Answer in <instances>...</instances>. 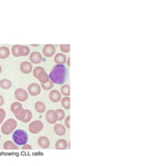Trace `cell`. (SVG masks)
<instances>
[{"label":"cell","mask_w":148,"mask_h":166,"mask_svg":"<svg viewBox=\"0 0 148 166\" xmlns=\"http://www.w3.org/2000/svg\"><path fill=\"white\" fill-rule=\"evenodd\" d=\"M49 79L56 84L61 85L68 79V68L65 65H56L50 72Z\"/></svg>","instance_id":"obj_1"},{"label":"cell","mask_w":148,"mask_h":166,"mask_svg":"<svg viewBox=\"0 0 148 166\" xmlns=\"http://www.w3.org/2000/svg\"><path fill=\"white\" fill-rule=\"evenodd\" d=\"M13 140L17 145L20 146H23L25 144H27L28 142V135L27 133L22 130V129H18L13 133Z\"/></svg>","instance_id":"obj_2"},{"label":"cell","mask_w":148,"mask_h":166,"mask_svg":"<svg viewBox=\"0 0 148 166\" xmlns=\"http://www.w3.org/2000/svg\"><path fill=\"white\" fill-rule=\"evenodd\" d=\"M16 118L21 120V122L23 123H28L30 122V120L32 119L33 117V114L30 110H27V109H23L22 107L20 108L18 110H17L15 113H14Z\"/></svg>","instance_id":"obj_3"},{"label":"cell","mask_w":148,"mask_h":166,"mask_svg":"<svg viewBox=\"0 0 148 166\" xmlns=\"http://www.w3.org/2000/svg\"><path fill=\"white\" fill-rule=\"evenodd\" d=\"M33 76H34V77H36L37 80H39L41 83H45V82H47L48 80H50L49 76L47 75V73L44 71V69L42 66H37V67L34 68Z\"/></svg>","instance_id":"obj_4"},{"label":"cell","mask_w":148,"mask_h":166,"mask_svg":"<svg viewBox=\"0 0 148 166\" xmlns=\"http://www.w3.org/2000/svg\"><path fill=\"white\" fill-rule=\"evenodd\" d=\"M17 128V121L15 119H8L7 120L3 125H2V128H1V130H2V133L5 134V135H9V134H11L15 128Z\"/></svg>","instance_id":"obj_5"},{"label":"cell","mask_w":148,"mask_h":166,"mask_svg":"<svg viewBox=\"0 0 148 166\" xmlns=\"http://www.w3.org/2000/svg\"><path fill=\"white\" fill-rule=\"evenodd\" d=\"M43 128H44V124L39 120L32 122L29 125V130L32 134H38L43 130Z\"/></svg>","instance_id":"obj_6"},{"label":"cell","mask_w":148,"mask_h":166,"mask_svg":"<svg viewBox=\"0 0 148 166\" xmlns=\"http://www.w3.org/2000/svg\"><path fill=\"white\" fill-rule=\"evenodd\" d=\"M15 98L18 102H26L28 100V93L23 89H18L15 91Z\"/></svg>","instance_id":"obj_7"},{"label":"cell","mask_w":148,"mask_h":166,"mask_svg":"<svg viewBox=\"0 0 148 166\" xmlns=\"http://www.w3.org/2000/svg\"><path fill=\"white\" fill-rule=\"evenodd\" d=\"M45 119L49 124H55L58 121V116L57 113L54 110H48L45 114Z\"/></svg>","instance_id":"obj_8"},{"label":"cell","mask_w":148,"mask_h":166,"mask_svg":"<svg viewBox=\"0 0 148 166\" xmlns=\"http://www.w3.org/2000/svg\"><path fill=\"white\" fill-rule=\"evenodd\" d=\"M28 92H29L30 95H32V96L38 95L41 92V87L36 83H32L29 85V87H28Z\"/></svg>","instance_id":"obj_9"},{"label":"cell","mask_w":148,"mask_h":166,"mask_svg":"<svg viewBox=\"0 0 148 166\" xmlns=\"http://www.w3.org/2000/svg\"><path fill=\"white\" fill-rule=\"evenodd\" d=\"M56 53V48L52 44H46L43 48V54L46 57H51L55 55Z\"/></svg>","instance_id":"obj_10"},{"label":"cell","mask_w":148,"mask_h":166,"mask_svg":"<svg viewBox=\"0 0 148 166\" xmlns=\"http://www.w3.org/2000/svg\"><path fill=\"white\" fill-rule=\"evenodd\" d=\"M30 61L33 64H39L43 61V56L38 52H33L30 55Z\"/></svg>","instance_id":"obj_11"},{"label":"cell","mask_w":148,"mask_h":166,"mask_svg":"<svg viewBox=\"0 0 148 166\" xmlns=\"http://www.w3.org/2000/svg\"><path fill=\"white\" fill-rule=\"evenodd\" d=\"M20 68H21V71L24 74H28L30 73L32 70H33V66L30 62H27V61H24L22 63H21L20 65Z\"/></svg>","instance_id":"obj_12"},{"label":"cell","mask_w":148,"mask_h":166,"mask_svg":"<svg viewBox=\"0 0 148 166\" xmlns=\"http://www.w3.org/2000/svg\"><path fill=\"white\" fill-rule=\"evenodd\" d=\"M61 93L58 91H51L49 93V99L53 103H58L61 100Z\"/></svg>","instance_id":"obj_13"},{"label":"cell","mask_w":148,"mask_h":166,"mask_svg":"<svg viewBox=\"0 0 148 166\" xmlns=\"http://www.w3.org/2000/svg\"><path fill=\"white\" fill-rule=\"evenodd\" d=\"M38 145L42 149H47L49 148V145H50L49 139L46 136H40L38 139Z\"/></svg>","instance_id":"obj_14"},{"label":"cell","mask_w":148,"mask_h":166,"mask_svg":"<svg viewBox=\"0 0 148 166\" xmlns=\"http://www.w3.org/2000/svg\"><path fill=\"white\" fill-rule=\"evenodd\" d=\"M54 61L57 65H64L65 62H67V57L64 54H57L54 57Z\"/></svg>","instance_id":"obj_15"},{"label":"cell","mask_w":148,"mask_h":166,"mask_svg":"<svg viewBox=\"0 0 148 166\" xmlns=\"http://www.w3.org/2000/svg\"><path fill=\"white\" fill-rule=\"evenodd\" d=\"M54 131H55V133L57 136H63V135H65V133H66V128H64V125H62L60 124H58V125H55Z\"/></svg>","instance_id":"obj_16"},{"label":"cell","mask_w":148,"mask_h":166,"mask_svg":"<svg viewBox=\"0 0 148 166\" xmlns=\"http://www.w3.org/2000/svg\"><path fill=\"white\" fill-rule=\"evenodd\" d=\"M68 147H69V144L67 140L65 139H59L56 143V149L57 150H67Z\"/></svg>","instance_id":"obj_17"},{"label":"cell","mask_w":148,"mask_h":166,"mask_svg":"<svg viewBox=\"0 0 148 166\" xmlns=\"http://www.w3.org/2000/svg\"><path fill=\"white\" fill-rule=\"evenodd\" d=\"M34 109L37 113L43 114V113H44L46 107H45V104L43 102H36L35 104H34Z\"/></svg>","instance_id":"obj_18"},{"label":"cell","mask_w":148,"mask_h":166,"mask_svg":"<svg viewBox=\"0 0 148 166\" xmlns=\"http://www.w3.org/2000/svg\"><path fill=\"white\" fill-rule=\"evenodd\" d=\"M4 150L6 151H18V146H16L10 140H7L4 143Z\"/></svg>","instance_id":"obj_19"},{"label":"cell","mask_w":148,"mask_h":166,"mask_svg":"<svg viewBox=\"0 0 148 166\" xmlns=\"http://www.w3.org/2000/svg\"><path fill=\"white\" fill-rule=\"evenodd\" d=\"M9 55H10V52H9V49L6 46L0 47V58L1 59H5V58L8 57Z\"/></svg>","instance_id":"obj_20"},{"label":"cell","mask_w":148,"mask_h":166,"mask_svg":"<svg viewBox=\"0 0 148 166\" xmlns=\"http://www.w3.org/2000/svg\"><path fill=\"white\" fill-rule=\"evenodd\" d=\"M12 86V83L10 80H0V88H2L3 90H8V89H10Z\"/></svg>","instance_id":"obj_21"},{"label":"cell","mask_w":148,"mask_h":166,"mask_svg":"<svg viewBox=\"0 0 148 166\" xmlns=\"http://www.w3.org/2000/svg\"><path fill=\"white\" fill-rule=\"evenodd\" d=\"M61 105L64 109L69 110L70 108V99L69 97H65V98L61 99Z\"/></svg>","instance_id":"obj_22"},{"label":"cell","mask_w":148,"mask_h":166,"mask_svg":"<svg viewBox=\"0 0 148 166\" xmlns=\"http://www.w3.org/2000/svg\"><path fill=\"white\" fill-rule=\"evenodd\" d=\"M20 54H21V56H27L28 55L30 54V48L28 46H25V45H21L20 46Z\"/></svg>","instance_id":"obj_23"},{"label":"cell","mask_w":148,"mask_h":166,"mask_svg":"<svg viewBox=\"0 0 148 166\" xmlns=\"http://www.w3.org/2000/svg\"><path fill=\"white\" fill-rule=\"evenodd\" d=\"M60 91H61V93L63 95H65L66 97H69L70 94V88L69 85H63L61 87V90Z\"/></svg>","instance_id":"obj_24"},{"label":"cell","mask_w":148,"mask_h":166,"mask_svg":"<svg viewBox=\"0 0 148 166\" xmlns=\"http://www.w3.org/2000/svg\"><path fill=\"white\" fill-rule=\"evenodd\" d=\"M54 82L50 80H48L47 82H45V83H42V88L44 90H51L52 88L54 87Z\"/></svg>","instance_id":"obj_25"},{"label":"cell","mask_w":148,"mask_h":166,"mask_svg":"<svg viewBox=\"0 0 148 166\" xmlns=\"http://www.w3.org/2000/svg\"><path fill=\"white\" fill-rule=\"evenodd\" d=\"M20 46L18 44H16L12 47V55L15 56V57H18L21 56V54H20Z\"/></svg>","instance_id":"obj_26"},{"label":"cell","mask_w":148,"mask_h":166,"mask_svg":"<svg viewBox=\"0 0 148 166\" xmlns=\"http://www.w3.org/2000/svg\"><path fill=\"white\" fill-rule=\"evenodd\" d=\"M21 107H22V105H21L20 103H13L11 104V106H10V110H11V112L14 114L18 109H20Z\"/></svg>","instance_id":"obj_27"},{"label":"cell","mask_w":148,"mask_h":166,"mask_svg":"<svg viewBox=\"0 0 148 166\" xmlns=\"http://www.w3.org/2000/svg\"><path fill=\"white\" fill-rule=\"evenodd\" d=\"M60 50L62 53L67 54L70 51V44H60Z\"/></svg>","instance_id":"obj_28"},{"label":"cell","mask_w":148,"mask_h":166,"mask_svg":"<svg viewBox=\"0 0 148 166\" xmlns=\"http://www.w3.org/2000/svg\"><path fill=\"white\" fill-rule=\"evenodd\" d=\"M56 113H57V116H58V120H63L64 117H65V113L63 110L61 109H58L57 111H56Z\"/></svg>","instance_id":"obj_29"},{"label":"cell","mask_w":148,"mask_h":166,"mask_svg":"<svg viewBox=\"0 0 148 166\" xmlns=\"http://www.w3.org/2000/svg\"><path fill=\"white\" fill-rule=\"evenodd\" d=\"M5 116H6V112L5 110L0 108V124L3 122V120L5 119Z\"/></svg>","instance_id":"obj_30"},{"label":"cell","mask_w":148,"mask_h":166,"mask_svg":"<svg viewBox=\"0 0 148 166\" xmlns=\"http://www.w3.org/2000/svg\"><path fill=\"white\" fill-rule=\"evenodd\" d=\"M70 115H68V116H67V118H66V120H65V125H66L67 128H70Z\"/></svg>","instance_id":"obj_31"},{"label":"cell","mask_w":148,"mask_h":166,"mask_svg":"<svg viewBox=\"0 0 148 166\" xmlns=\"http://www.w3.org/2000/svg\"><path fill=\"white\" fill-rule=\"evenodd\" d=\"M32 150V146L28 145V144H25L22 146V151H31Z\"/></svg>","instance_id":"obj_32"},{"label":"cell","mask_w":148,"mask_h":166,"mask_svg":"<svg viewBox=\"0 0 148 166\" xmlns=\"http://www.w3.org/2000/svg\"><path fill=\"white\" fill-rule=\"evenodd\" d=\"M4 103H5V101H4V98H3V97H2L1 95H0V106H1V105H3V104H4Z\"/></svg>","instance_id":"obj_33"},{"label":"cell","mask_w":148,"mask_h":166,"mask_svg":"<svg viewBox=\"0 0 148 166\" xmlns=\"http://www.w3.org/2000/svg\"><path fill=\"white\" fill-rule=\"evenodd\" d=\"M70 58L69 57V58H68V61H67V65H68V66H70Z\"/></svg>","instance_id":"obj_34"},{"label":"cell","mask_w":148,"mask_h":166,"mask_svg":"<svg viewBox=\"0 0 148 166\" xmlns=\"http://www.w3.org/2000/svg\"><path fill=\"white\" fill-rule=\"evenodd\" d=\"M1 72H2V66H0V73H1Z\"/></svg>","instance_id":"obj_35"},{"label":"cell","mask_w":148,"mask_h":166,"mask_svg":"<svg viewBox=\"0 0 148 166\" xmlns=\"http://www.w3.org/2000/svg\"><path fill=\"white\" fill-rule=\"evenodd\" d=\"M32 46H34V47H36V46H38V44H33Z\"/></svg>","instance_id":"obj_36"},{"label":"cell","mask_w":148,"mask_h":166,"mask_svg":"<svg viewBox=\"0 0 148 166\" xmlns=\"http://www.w3.org/2000/svg\"><path fill=\"white\" fill-rule=\"evenodd\" d=\"M0 139H1V136H0Z\"/></svg>","instance_id":"obj_37"}]
</instances>
